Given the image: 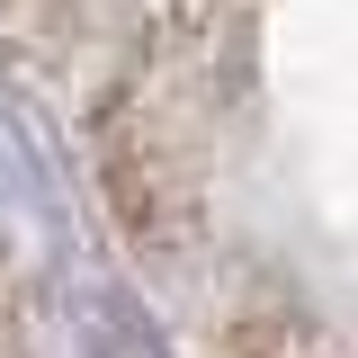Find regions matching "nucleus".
I'll use <instances>...</instances> for the list:
<instances>
[{
    "label": "nucleus",
    "instance_id": "nucleus-1",
    "mask_svg": "<svg viewBox=\"0 0 358 358\" xmlns=\"http://www.w3.org/2000/svg\"><path fill=\"white\" fill-rule=\"evenodd\" d=\"M215 358H313V341L287 313H233L215 331Z\"/></svg>",
    "mask_w": 358,
    "mask_h": 358
}]
</instances>
